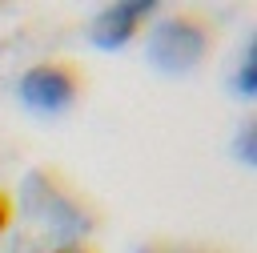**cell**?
I'll return each mask as SVG.
<instances>
[{
    "label": "cell",
    "instance_id": "3957f363",
    "mask_svg": "<svg viewBox=\"0 0 257 253\" xmlns=\"http://www.w3.org/2000/svg\"><path fill=\"white\" fill-rule=\"evenodd\" d=\"M88 92V72L76 56H44L32 60L16 76V100L36 116H64Z\"/></svg>",
    "mask_w": 257,
    "mask_h": 253
},
{
    "label": "cell",
    "instance_id": "9c48e42d",
    "mask_svg": "<svg viewBox=\"0 0 257 253\" xmlns=\"http://www.w3.org/2000/svg\"><path fill=\"white\" fill-rule=\"evenodd\" d=\"M253 129H257V124H253V116H249V120H245V133H241V149H237L245 165H253Z\"/></svg>",
    "mask_w": 257,
    "mask_h": 253
},
{
    "label": "cell",
    "instance_id": "52a82bcc",
    "mask_svg": "<svg viewBox=\"0 0 257 253\" xmlns=\"http://www.w3.org/2000/svg\"><path fill=\"white\" fill-rule=\"evenodd\" d=\"M12 225H16V197H12L8 189H0V237H4Z\"/></svg>",
    "mask_w": 257,
    "mask_h": 253
},
{
    "label": "cell",
    "instance_id": "6da1fadb",
    "mask_svg": "<svg viewBox=\"0 0 257 253\" xmlns=\"http://www.w3.org/2000/svg\"><path fill=\"white\" fill-rule=\"evenodd\" d=\"M20 213L32 217L40 229H48L56 241H88L104 221L100 205L56 165H36L24 173L16 217Z\"/></svg>",
    "mask_w": 257,
    "mask_h": 253
},
{
    "label": "cell",
    "instance_id": "8992f818",
    "mask_svg": "<svg viewBox=\"0 0 257 253\" xmlns=\"http://www.w3.org/2000/svg\"><path fill=\"white\" fill-rule=\"evenodd\" d=\"M237 92H241V96H253V92H257V56H253V40H249V48H245V56H241V68H237Z\"/></svg>",
    "mask_w": 257,
    "mask_h": 253
},
{
    "label": "cell",
    "instance_id": "30bf717a",
    "mask_svg": "<svg viewBox=\"0 0 257 253\" xmlns=\"http://www.w3.org/2000/svg\"><path fill=\"white\" fill-rule=\"evenodd\" d=\"M0 12H4V8H0Z\"/></svg>",
    "mask_w": 257,
    "mask_h": 253
},
{
    "label": "cell",
    "instance_id": "277c9868",
    "mask_svg": "<svg viewBox=\"0 0 257 253\" xmlns=\"http://www.w3.org/2000/svg\"><path fill=\"white\" fill-rule=\"evenodd\" d=\"M157 12H161V4H153V0H112L88 16V40L100 52H120L149 32Z\"/></svg>",
    "mask_w": 257,
    "mask_h": 253
},
{
    "label": "cell",
    "instance_id": "ba28073f",
    "mask_svg": "<svg viewBox=\"0 0 257 253\" xmlns=\"http://www.w3.org/2000/svg\"><path fill=\"white\" fill-rule=\"evenodd\" d=\"M44 253H100L92 241H56L52 249H44Z\"/></svg>",
    "mask_w": 257,
    "mask_h": 253
},
{
    "label": "cell",
    "instance_id": "5b68a950",
    "mask_svg": "<svg viewBox=\"0 0 257 253\" xmlns=\"http://www.w3.org/2000/svg\"><path fill=\"white\" fill-rule=\"evenodd\" d=\"M137 253H237V249L217 245V241H169V237H157V241H145Z\"/></svg>",
    "mask_w": 257,
    "mask_h": 253
},
{
    "label": "cell",
    "instance_id": "7a4b0ae2",
    "mask_svg": "<svg viewBox=\"0 0 257 253\" xmlns=\"http://www.w3.org/2000/svg\"><path fill=\"white\" fill-rule=\"evenodd\" d=\"M217 48H221V24L201 8H169V12L161 8L145 32V56L165 76H189L205 68Z\"/></svg>",
    "mask_w": 257,
    "mask_h": 253
}]
</instances>
